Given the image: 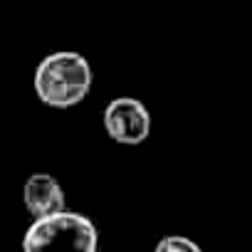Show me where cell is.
Wrapping results in <instances>:
<instances>
[{"mask_svg": "<svg viewBox=\"0 0 252 252\" xmlns=\"http://www.w3.org/2000/svg\"><path fill=\"white\" fill-rule=\"evenodd\" d=\"M154 252H203L198 242H193L186 235H166L158 240Z\"/></svg>", "mask_w": 252, "mask_h": 252, "instance_id": "5b68a950", "label": "cell"}, {"mask_svg": "<svg viewBox=\"0 0 252 252\" xmlns=\"http://www.w3.org/2000/svg\"><path fill=\"white\" fill-rule=\"evenodd\" d=\"M94 74L84 55L60 50L42 57L35 69V94L52 109H69L87 99Z\"/></svg>", "mask_w": 252, "mask_h": 252, "instance_id": "6da1fadb", "label": "cell"}, {"mask_svg": "<svg viewBox=\"0 0 252 252\" xmlns=\"http://www.w3.org/2000/svg\"><path fill=\"white\" fill-rule=\"evenodd\" d=\"M99 230L96 225L72 210H60L55 215L35 218L25 230L23 252H96Z\"/></svg>", "mask_w": 252, "mask_h": 252, "instance_id": "7a4b0ae2", "label": "cell"}, {"mask_svg": "<svg viewBox=\"0 0 252 252\" xmlns=\"http://www.w3.org/2000/svg\"><path fill=\"white\" fill-rule=\"evenodd\" d=\"M23 203L32 218L55 215L67 208V195L60 181L50 173H32L23 186Z\"/></svg>", "mask_w": 252, "mask_h": 252, "instance_id": "277c9868", "label": "cell"}, {"mask_svg": "<svg viewBox=\"0 0 252 252\" xmlns=\"http://www.w3.org/2000/svg\"><path fill=\"white\" fill-rule=\"evenodd\" d=\"M104 131L111 141L139 146L151 136V114L144 101L134 96H116L104 106Z\"/></svg>", "mask_w": 252, "mask_h": 252, "instance_id": "3957f363", "label": "cell"}]
</instances>
